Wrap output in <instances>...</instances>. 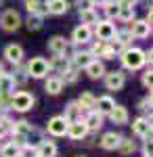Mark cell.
<instances>
[{
  "instance_id": "7",
  "label": "cell",
  "mask_w": 153,
  "mask_h": 157,
  "mask_svg": "<svg viewBox=\"0 0 153 157\" xmlns=\"http://www.w3.org/2000/svg\"><path fill=\"white\" fill-rule=\"evenodd\" d=\"M126 82V73L124 71H109L105 73V86L109 90H122Z\"/></svg>"
},
{
  "instance_id": "34",
  "label": "cell",
  "mask_w": 153,
  "mask_h": 157,
  "mask_svg": "<svg viewBox=\"0 0 153 157\" xmlns=\"http://www.w3.org/2000/svg\"><path fill=\"white\" fill-rule=\"evenodd\" d=\"M103 6H105V15L109 17V19L118 17V13H120V4H113V2H105Z\"/></svg>"
},
{
  "instance_id": "29",
  "label": "cell",
  "mask_w": 153,
  "mask_h": 157,
  "mask_svg": "<svg viewBox=\"0 0 153 157\" xmlns=\"http://www.w3.org/2000/svg\"><path fill=\"white\" fill-rule=\"evenodd\" d=\"M78 105L82 109H88V111H92L94 105H96V98L92 97V92H82L80 98H78Z\"/></svg>"
},
{
  "instance_id": "36",
  "label": "cell",
  "mask_w": 153,
  "mask_h": 157,
  "mask_svg": "<svg viewBox=\"0 0 153 157\" xmlns=\"http://www.w3.org/2000/svg\"><path fill=\"white\" fill-rule=\"evenodd\" d=\"M76 6H78V9H80V13H82V11H88V9H92L94 2H92V0H76Z\"/></svg>"
},
{
  "instance_id": "37",
  "label": "cell",
  "mask_w": 153,
  "mask_h": 157,
  "mask_svg": "<svg viewBox=\"0 0 153 157\" xmlns=\"http://www.w3.org/2000/svg\"><path fill=\"white\" fill-rule=\"evenodd\" d=\"M27 78H29L27 73L19 71V73H15V75H13V82H15V84H25V82H27Z\"/></svg>"
},
{
  "instance_id": "30",
  "label": "cell",
  "mask_w": 153,
  "mask_h": 157,
  "mask_svg": "<svg viewBox=\"0 0 153 157\" xmlns=\"http://www.w3.org/2000/svg\"><path fill=\"white\" fill-rule=\"evenodd\" d=\"M80 19H82V25H90L92 23H99V17H96V13H94V9H88V11H82L80 13Z\"/></svg>"
},
{
  "instance_id": "2",
  "label": "cell",
  "mask_w": 153,
  "mask_h": 157,
  "mask_svg": "<svg viewBox=\"0 0 153 157\" xmlns=\"http://www.w3.org/2000/svg\"><path fill=\"white\" fill-rule=\"evenodd\" d=\"M145 52L141 48H126L122 52V63L126 69H139L145 65Z\"/></svg>"
},
{
  "instance_id": "27",
  "label": "cell",
  "mask_w": 153,
  "mask_h": 157,
  "mask_svg": "<svg viewBox=\"0 0 153 157\" xmlns=\"http://www.w3.org/2000/svg\"><path fill=\"white\" fill-rule=\"evenodd\" d=\"M44 90L48 94H59L63 90V78H48L46 84H44Z\"/></svg>"
},
{
  "instance_id": "39",
  "label": "cell",
  "mask_w": 153,
  "mask_h": 157,
  "mask_svg": "<svg viewBox=\"0 0 153 157\" xmlns=\"http://www.w3.org/2000/svg\"><path fill=\"white\" fill-rule=\"evenodd\" d=\"M141 109H151V92H149V97H145L141 101Z\"/></svg>"
},
{
  "instance_id": "24",
  "label": "cell",
  "mask_w": 153,
  "mask_h": 157,
  "mask_svg": "<svg viewBox=\"0 0 153 157\" xmlns=\"http://www.w3.org/2000/svg\"><path fill=\"white\" fill-rule=\"evenodd\" d=\"M13 132H15V136H21V138H27L29 134L34 132V126L29 124V121H15V126H13Z\"/></svg>"
},
{
  "instance_id": "38",
  "label": "cell",
  "mask_w": 153,
  "mask_h": 157,
  "mask_svg": "<svg viewBox=\"0 0 153 157\" xmlns=\"http://www.w3.org/2000/svg\"><path fill=\"white\" fill-rule=\"evenodd\" d=\"M143 86L151 92V69H149V71H145V75H143Z\"/></svg>"
},
{
  "instance_id": "32",
  "label": "cell",
  "mask_w": 153,
  "mask_h": 157,
  "mask_svg": "<svg viewBox=\"0 0 153 157\" xmlns=\"http://www.w3.org/2000/svg\"><path fill=\"white\" fill-rule=\"evenodd\" d=\"M0 157H19V147L9 143V145H4L0 149Z\"/></svg>"
},
{
  "instance_id": "35",
  "label": "cell",
  "mask_w": 153,
  "mask_h": 157,
  "mask_svg": "<svg viewBox=\"0 0 153 157\" xmlns=\"http://www.w3.org/2000/svg\"><path fill=\"white\" fill-rule=\"evenodd\" d=\"M19 157H38V153H36V149L23 145L21 149H19Z\"/></svg>"
},
{
  "instance_id": "8",
  "label": "cell",
  "mask_w": 153,
  "mask_h": 157,
  "mask_svg": "<svg viewBox=\"0 0 153 157\" xmlns=\"http://www.w3.org/2000/svg\"><path fill=\"white\" fill-rule=\"evenodd\" d=\"M67 136H69L71 140H82L84 136L88 134V128H86V124H84L82 120L80 121H71V124H67Z\"/></svg>"
},
{
  "instance_id": "22",
  "label": "cell",
  "mask_w": 153,
  "mask_h": 157,
  "mask_svg": "<svg viewBox=\"0 0 153 157\" xmlns=\"http://www.w3.org/2000/svg\"><path fill=\"white\" fill-rule=\"evenodd\" d=\"M84 124H86V128L88 130H99L101 126H103V115L99 113V111H88V115H86V120H84Z\"/></svg>"
},
{
  "instance_id": "9",
  "label": "cell",
  "mask_w": 153,
  "mask_h": 157,
  "mask_svg": "<svg viewBox=\"0 0 153 157\" xmlns=\"http://www.w3.org/2000/svg\"><path fill=\"white\" fill-rule=\"evenodd\" d=\"M128 109L124 107V105H116V107L109 111V120L113 121V124H118V126H126L128 124Z\"/></svg>"
},
{
  "instance_id": "13",
  "label": "cell",
  "mask_w": 153,
  "mask_h": 157,
  "mask_svg": "<svg viewBox=\"0 0 153 157\" xmlns=\"http://www.w3.org/2000/svg\"><path fill=\"white\" fill-rule=\"evenodd\" d=\"M149 34H151V25L147 23V21H134L132 27H130V36L132 38L143 40V38H147Z\"/></svg>"
},
{
  "instance_id": "20",
  "label": "cell",
  "mask_w": 153,
  "mask_h": 157,
  "mask_svg": "<svg viewBox=\"0 0 153 157\" xmlns=\"http://www.w3.org/2000/svg\"><path fill=\"white\" fill-rule=\"evenodd\" d=\"M90 36H92V32H90L88 25H80V27L73 29V42H76V44H86V42H90Z\"/></svg>"
},
{
  "instance_id": "3",
  "label": "cell",
  "mask_w": 153,
  "mask_h": 157,
  "mask_svg": "<svg viewBox=\"0 0 153 157\" xmlns=\"http://www.w3.org/2000/svg\"><path fill=\"white\" fill-rule=\"evenodd\" d=\"M21 15L15 11V9H6V11L0 15V27L4 32H17L21 27Z\"/></svg>"
},
{
  "instance_id": "42",
  "label": "cell",
  "mask_w": 153,
  "mask_h": 157,
  "mask_svg": "<svg viewBox=\"0 0 153 157\" xmlns=\"http://www.w3.org/2000/svg\"><path fill=\"white\" fill-rule=\"evenodd\" d=\"M76 157H84V155H76Z\"/></svg>"
},
{
  "instance_id": "15",
  "label": "cell",
  "mask_w": 153,
  "mask_h": 157,
  "mask_svg": "<svg viewBox=\"0 0 153 157\" xmlns=\"http://www.w3.org/2000/svg\"><path fill=\"white\" fill-rule=\"evenodd\" d=\"M84 69H86V73H88V78H92V80H99V78H103V75L107 73L105 65H103L101 61H96V59H92Z\"/></svg>"
},
{
  "instance_id": "4",
  "label": "cell",
  "mask_w": 153,
  "mask_h": 157,
  "mask_svg": "<svg viewBox=\"0 0 153 157\" xmlns=\"http://www.w3.org/2000/svg\"><path fill=\"white\" fill-rule=\"evenodd\" d=\"M48 73V61L44 57H34V59L27 63V75H32L36 80L44 78Z\"/></svg>"
},
{
  "instance_id": "5",
  "label": "cell",
  "mask_w": 153,
  "mask_h": 157,
  "mask_svg": "<svg viewBox=\"0 0 153 157\" xmlns=\"http://www.w3.org/2000/svg\"><path fill=\"white\" fill-rule=\"evenodd\" d=\"M96 36H99V40H103V42H111L113 38L118 36V29H116V25L111 23L109 19L107 21H99L96 23Z\"/></svg>"
},
{
  "instance_id": "28",
  "label": "cell",
  "mask_w": 153,
  "mask_h": 157,
  "mask_svg": "<svg viewBox=\"0 0 153 157\" xmlns=\"http://www.w3.org/2000/svg\"><path fill=\"white\" fill-rule=\"evenodd\" d=\"M118 151L122 155H132L136 151V143L132 138H120V145H118Z\"/></svg>"
},
{
  "instance_id": "6",
  "label": "cell",
  "mask_w": 153,
  "mask_h": 157,
  "mask_svg": "<svg viewBox=\"0 0 153 157\" xmlns=\"http://www.w3.org/2000/svg\"><path fill=\"white\" fill-rule=\"evenodd\" d=\"M46 130H48L50 136H65V132H67V121H65L63 115H57V117L48 120Z\"/></svg>"
},
{
  "instance_id": "40",
  "label": "cell",
  "mask_w": 153,
  "mask_h": 157,
  "mask_svg": "<svg viewBox=\"0 0 153 157\" xmlns=\"http://www.w3.org/2000/svg\"><path fill=\"white\" fill-rule=\"evenodd\" d=\"M134 2H136V0H120L118 4L120 6H134Z\"/></svg>"
},
{
  "instance_id": "12",
  "label": "cell",
  "mask_w": 153,
  "mask_h": 157,
  "mask_svg": "<svg viewBox=\"0 0 153 157\" xmlns=\"http://www.w3.org/2000/svg\"><path fill=\"white\" fill-rule=\"evenodd\" d=\"M4 57L9 63H15V65H19L21 61H23V48L19 46V44H9L6 48H4Z\"/></svg>"
},
{
  "instance_id": "41",
  "label": "cell",
  "mask_w": 153,
  "mask_h": 157,
  "mask_svg": "<svg viewBox=\"0 0 153 157\" xmlns=\"http://www.w3.org/2000/svg\"><path fill=\"white\" fill-rule=\"evenodd\" d=\"M92 2H101V4H105V2H109V0H92Z\"/></svg>"
},
{
  "instance_id": "31",
  "label": "cell",
  "mask_w": 153,
  "mask_h": 157,
  "mask_svg": "<svg viewBox=\"0 0 153 157\" xmlns=\"http://www.w3.org/2000/svg\"><path fill=\"white\" fill-rule=\"evenodd\" d=\"M25 27H27L29 32H38V29L42 27V17H38V15H29V17L25 19Z\"/></svg>"
},
{
  "instance_id": "18",
  "label": "cell",
  "mask_w": 153,
  "mask_h": 157,
  "mask_svg": "<svg viewBox=\"0 0 153 157\" xmlns=\"http://www.w3.org/2000/svg\"><path fill=\"white\" fill-rule=\"evenodd\" d=\"M67 48V40L63 36H53L48 40V50L53 52V55H63Z\"/></svg>"
},
{
  "instance_id": "23",
  "label": "cell",
  "mask_w": 153,
  "mask_h": 157,
  "mask_svg": "<svg viewBox=\"0 0 153 157\" xmlns=\"http://www.w3.org/2000/svg\"><path fill=\"white\" fill-rule=\"evenodd\" d=\"M48 69H55V71H65V69H69V59L67 57H63V55H55L53 61H48Z\"/></svg>"
},
{
  "instance_id": "10",
  "label": "cell",
  "mask_w": 153,
  "mask_h": 157,
  "mask_svg": "<svg viewBox=\"0 0 153 157\" xmlns=\"http://www.w3.org/2000/svg\"><path fill=\"white\" fill-rule=\"evenodd\" d=\"M25 6H27L29 15L42 17L48 13V0H25Z\"/></svg>"
},
{
  "instance_id": "21",
  "label": "cell",
  "mask_w": 153,
  "mask_h": 157,
  "mask_svg": "<svg viewBox=\"0 0 153 157\" xmlns=\"http://www.w3.org/2000/svg\"><path fill=\"white\" fill-rule=\"evenodd\" d=\"M36 153H38V157H55L57 155V145L53 140H42L36 149Z\"/></svg>"
},
{
  "instance_id": "33",
  "label": "cell",
  "mask_w": 153,
  "mask_h": 157,
  "mask_svg": "<svg viewBox=\"0 0 153 157\" xmlns=\"http://www.w3.org/2000/svg\"><path fill=\"white\" fill-rule=\"evenodd\" d=\"M118 19H122V21H132L134 19V9L132 6H120V13H118Z\"/></svg>"
},
{
  "instance_id": "1",
  "label": "cell",
  "mask_w": 153,
  "mask_h": 157,
  "mask_svg": "<svg viewBox=\"0 0 153 157\" xmlns=\"http://www.w3.org/2000/svg\"><path fill=\"white\" fill-rule=\"evenodd\" d=\"M9 103H11V109L25 113V111H29V109L34 107L36 98H34V94H29V92H25V90H19V92H15V94L9 98Z\"/></svg>"
},
{
  "instance_id": "14",
  "label": "cell",
  "mask_w": 153,
  "mask_h": 157,
  "mask_svg": "<svg viewBox=\"0 0 153 157\" xmlns=\"http://www.w3.org/2000/svg\"><path fill=\"white\" fill-rule=\"evenodd\" d=\"M120 134H116V132H107V134H103V138L99 140V145H101V149H105V151H116L118 149V145H120Z\"/></svg>"
},
{
  "instance_id": "26",
  "label": "cell",
  "mask_w": 153,
  "mask_h": 157,
  "mask_svg": "<svg viewBox=\"0 0 153 157\" xmlns=\"http://www.w3.org/2000/svg\"><path fill=\"white\" fill-rule=\"evenodd\" d=\"M69 61L73 63V67H76V69H82V67H86V65L92 61V55H90V52H76Z\"/></svg>"
},
{
  "instance_id": "25",
  "label": "cell",
  "mask_w": 153,
  "mask_h": 157,
  "mask_svg": "<svg viewBox=\"0 0 153 157\" xmlns=\"http://www.w3.org/2000/svg\"><path fill=\"white\" fill-rule=\"evenodd\" d=\"M94 107H96L94 111H99V113L103 115V113H109L111 109L116 107V101L111 97H101V98H96V105H94Z\"/></svg>"
},
{
  "instance_id": "11",
  "label": "cell",
  "mask_w": 153,
  "mask_h": 157,
  "mask_svg": "<svg viewBox=\"0 0 153 157\" xmlns=\"http://www.w3.org/2000/svg\"><path fill=\"white\" fill-rule=\"evenodd\" d=\"M13 88H15L13 75L11 73H0V101H6Z\"/></svg>"
},
{
  "instance_id": "19",
  "label": "cell",
  "mask_w": 153,
  "mask_h": 157,
  "mask_svg": "<svg viewBox=\"0 0 153 157\" xmlns=\"http://www.w3.org/2000/svg\"><path fill=\"white\" fill-rule=\"evenodd\" d=\"M67 11H69V0H48L50 15H65Z\"/></svg>"
},
{
  "instance_id": "16",
  "label": "cell",
  "mask_w": 153,
  "mask_h": 157,
  "mask_svg": "<svg viewBox=\"0 0 153 157\" xmlns=\"http://www.w3.org/2000/svg\"><path fill=\"white\" fill-rule=\"evenodd\" d=\"M132 132L136 134V136L151 134V121L147 120V117H136V120L132 121Z\"/></svg>"
},
{
  "instance_id": "17",
  "label": "cell",
  "mask_w": 153,
  "mask_h": 157,
  "mask_svg": "<svg viewBox=\"0 0 153 157\" xmlns=\"http://www.w3.org/2000/svg\"><path fill=\"white\" fill-rule=\"evenodd\" d=\"M65 121L67 124H71V121H80L82 120V107L78 105V101H73V103H69L67 107H65Z\"/></svg>"
}]
</instances>
